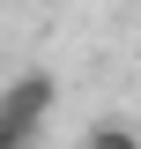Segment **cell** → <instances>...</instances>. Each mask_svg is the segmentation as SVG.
<instances>
[{"label":"cell","instance_id":"1","mask_svg":"<svg viewBox=\"0 0 141 149\" xmlns=\"http://www.w3.org/2000/svg\"><path fill=\"white\" fill-rule=\"evenodd\" d=\"M52 97H59V82L52 74H15L8 90H0V149H22L30 134H45V119H52Z\"/></svg>","mask_w":141,"mask_h":149},{"label":"cell","instance_id":"2","mask_svg":"<svg viewBox=\"0 0 141 149\" xmlns=\"http://www.w3.org/2000/svg\"><path fill=\"white\" fill-rule=\"evenodd\" d=\"M89 149H134L126 127H89Z\"/></svg>","mask_w":141,"mask_h":149}]
</instances>
